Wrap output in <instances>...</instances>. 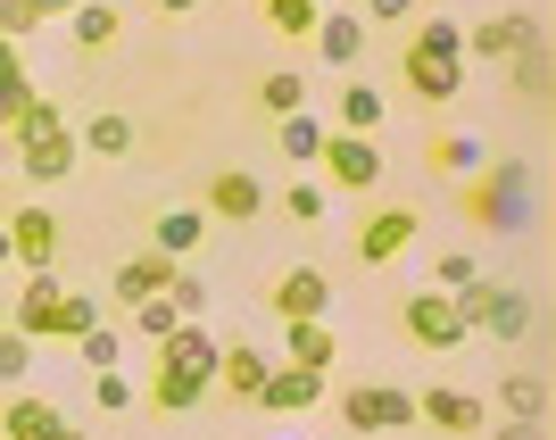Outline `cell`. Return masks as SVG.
Wrapping results in <instances>:
<instances>
[{"instance_id":"6da1fadb","label":"cell","mask_w":556,"mask_h":440,"mask_svg":"<svg viewBox=\"0 0 556 440\" xmlns=\"http://www.w3.org/2000/svg\"><path fill=\"white\" fill-rule=\"evenodd\" d=\"M465 25L457 17H416L407 25V50H399V84L416 100H432V109H448V100L465 92Z\"/></svg>"},{"instance_id":"7a4b0ae2","label":"cell","mask_w":556,"mask_h":440,"mask_svg":"<svg viewBox=\"0 0 556 440\" xmlns=\"http://www.w3.org/2000/svg\"><path fill=\"white\" fill-rule=\"evenodd\" d=\"M465 216L482 232H523L532 225V166L523 159H482V175L465 184Z\"/></svg>"},{"instance_id":"3957f363","label":"cell","mask_w":556,"mask_h":440,"mask_svg":"<svg viewBox=\"0 0 556 440\" xmlns=\"http://www.w3.org/2000/svg\"><path fill=\"white\" fill-rule=\"evenodd\" d=\"M17 166H25V184H67L75 175V159H84V150H75V125H67V109H59V100H34V116H25L17 134Z\"/></svg>"},{"instance_id":"277c9868","label":"cell","mask_w":556,"mask_h":440,"mask_svg":"<svg viewBox=\"0 0 556 440\" xmlns=\"http://www.w3.org/2000/svg\"><path fill=\"white\" fill-rule=\"evenodd\" d=\"M457 316H465V325H473V332H490V341H523V332H532L540 325V307H532V291H507V282H473V291H457Z\"/></svg>"},{"instance_id":"5b68a950","label":"cell","mask_w":556,"mask_h":440,"mask_svg":"<svg viewBox=\"0 0 556 440\" xmlns=\"http://www.w3.org/2000/svg\"><path fill=\"white\" fill-rule=\"evenodd\" d=\"M341 424L349 432H407V424H416V391H407V382H349Z\"/></svg>"},{"instance_id":"8992f818","label":"cell","mask_w":556,"mask_h":440,"mask_svg":"<svg viewBox=\"0 0 556 440\" xmlns=\"http://www.w3.org/2000/svg\"><path fill=\"white\" fill-rule=\"evenodd\" d=\"M316 166L332 175V191H382V141L366 134H325Z\"/></svg>"},{"instance_id":"52a82bcc","label":"cell","mask_w":556,"mask_h":440,"mask_svg":"<svg viewBox=\"0 0 556 440\" xmlns=\"http://www.w3.org/2000/svg\"><path fill=\"white\" fill-rule=\"evenodd\" d=\"M399 325H407V341H416V349H465V341H473V325L457 316L448 291H416V300L399 307Z\"/></svg>"},{"instance_id":"ba28073f","label":"cell","mask_w":556,"mask_h":440,"mask_svg":"<svg viewBox=\"0 0 556 440\" xmlns=\"http://www.w3.org/2000/svg\"><path fill=\"white\" fill-rule=\"evenodd\" d=\"M0 232H9V266H25V275H50V266H59V216H50L42 200H25Z\"/></svg>"},{"instance_id":"9c48e42d","label":"cell","mask_w":556,"mask_h":440,"mask_svg":"<svg viewBox=\"0 0 556 440\" xmlns=\"http://www.w3.org/2000/svg\"><path fill=\"white\" fill-rule=\"evenodd\" d=\"M257 209H266V184H257L250 166H225V175H208V191H200V216H208V225H257Z\"/></svg>"},{"instance_id":"30bf717a","label":"cell","mask_w":556,"mask_h":440,"mask_svg":"<svg viewBox=\"0 0 556 440\" xmlns=\"http://www.w3.org/2000/svg\"><path fill=\"white\" fill-rule=\"evenodd\" d=\"M540 42V25L523 17V9H498V17H482V25H465V59H523V50Z\"/></svg>"},{"instance_id":"8fae6325","label":"cell","mask_w":556,"mask_h":440,"mask_svg":"<svg viewBox=\"0 0 556 440\" xmlns=\"http://www.w3.org/2000/svg\"><path fill=\"white\" fill-rule=\"evenodd\" d=\"M416 424H432V432H482L490 407L473 391H448V382H424L416 391Z\"/></svg>"},{"instance_id":"7c38bea8","label":"cell","mask_w":556,"mask_h":440,"mask_svg":"<svg viewBox=\"0 0 556 440\" xmlns=\"http://www.w3.org/2000/svg\"><path fill=\"white\" fill-rule=\"evenodd\" d=\"M266 307H275L282 325H291V316H325V307H332V275H325V266H291V275H275Z\"/></svg>"},{"instance_id":"4fadbf2b","label":"cell","mask_w":556,"mask_h":440,"mask_svg":"<svg viewBox=\"0 0 556 440\" xmlns=\"http://www.w3.org/2000/svg\"><path fill=\"white\" fill-rule=\"evenodd\" d=\"M416 232H424V216H416V209H374L366 225H357V257H366V266H391V257L407 250Z\"/></svg>"},{"instance_id":"5bb4252c","label":"cell","mask_w":556,"mask_h":440,"mask_svg":"<svg viewBox=\"0 0 556 440\" xmlns=\"http://www.w3.org/2000/svg\"><path fill=\"white\" fill-rule=\"evenodd\" d=\"M216 357H225V349H216V332H208V325H175V332L159 341V366H175V374H200L208 391H216Z\"/></svg>"},{"instance_id":"9a60e30c","label":"cell","mask_w":556,"mask_h":440,"mask_svg":"<svg viewBox=\"0 0 556 440\" xmlns=\"http://www.w3.org/2000/svg\"><path fill=\"white\" fill-rule=\"evenodd\" d=\"M325 391H332L325 374H307V366H275V374H266V391H257V407H266V416H307V407H316Z\"/></svg>"},{"instance_id":"2e32d148","label":"cell","mask_w":556,"mask_h":440,"mask_svg":"<svg viewBox=\"0 0 556 440\" xmlns=\"http://www.w3.org/2000/svg\"><path fill=\"white\" fill-rule=\"evenodd\" d=\"M307 42H316L325 67H357V59H366V17H357V9H325Z\"/></svg>"},{"instance_id":"e0dca14e","label":"cell","mask_w":556,"mask_h":440,"mask_svg":"<svg viewBox=\"0 0 556 440\" xmlns=\"http://www.w3.org/2000/svg\"><path fill=\"white\" fill-rule=\"evenodd\" d=\"M59 300H67V282H59V275H25V291L9 300V332L42 341V332H50V316H59Z\"/></svg>"},{"instance_id":"ac0fdd59","label":"cell","mask_w":556,"mask_h":440,"mask_svg":"<svg viewBox=\"0 0 556 440\" xmlns=\"http://www.w3.org/2000/svg\"><path fill=\"white\" fill-rule=\"evenodd\" d=\"M332 357H341V341H332V325H325V316H291V325H282V366L332 374Z\"/></svg>"},{"instance_id":"d6986e66","label":"cell","mask_w":556,"mask_h":440,"mask_svg":"<svg viewBox=\"0 0 556 440\" xmlns=\"http://www.w3.org/2000/svg\"><path fill=\"white\" fill-rule=\"evenodd\" d=\"M175 266H184V257H166V250H141V257H125V266H116V307L159 300L166 282H175Z\"/></svg>"},{"instance_id":"ffe728a7","label":"cell","mask_w":556,"mask_h":440,"mask_svg":"<svg viewBox=\"0 0 556 440\" xmlns=\"http://www.w3.org/2000/svg\"><path fill=\"white\" fill-rule=\"evenodd\" d=\"M266 374H275V357H266V349H225V357H216V391L241 399V407H257Z\"/></svg>"},{"instance_id":"44dd1931","label":"cell","mask_w":556,"mask_h":440,"mask_svg":"<svg viewBox=\"0 0 556 440\" xmlns=\"http://www.w3.org/2000/svg\"><path fill=\"white\" fill-rule=\"evenodd\" d=\"M59 399H42V391H25V399H9V407H0V440H50L59 432Z\"/></svg>"},{"instance_id":"7402d4cb","label":"cell","mask_w":556,"mask_h":440,"mask_svg":"<svg viewBox=\"0 0 556 440\" xmlns=\"http://www.w3.org/2000/svg\"><path fill=\"white\" fill-rule=\"evenodd\" d=\"M67 34H75V50H92V59H100V50L125 42V17H116V0H84V9L67 17Z\"/></svg>"},{"instance_id":"603a6c76","label":"cell","mask_w":556,"mask_h":440,"mask_svg":"<svg viewBox=\"0 0 556 440\" xmlns=\"http://www.w3.org/2000/svg\"><path fill=\"white\" fill-rule=\"evenodd\" d=\"M150 241H159L166 257H184V250H200V241H208V216L191 209V200H184V209H159V216H150Z\"/></svg>"},{"instance_id":"cb8c5ba5","label":"cell","mask_w":556,"mask_h":440,"mask_svg":"<svg viewBox=\"0 0 556 440\" xmlns=\"http://www.w3.org/2000/svg\"><path fill=\"white\" fill-rule=\"evenodd\" d=\"M75 150H92V159H125V150H134V116H84V125H75Z\"/></svg>"},{"instance_id":"d4e9b609","label":"cell","mask_w":556,"mask_h":440,"mask_svg":"<svg viewBox=\"0 0 556 440\" xmlns=\"http://www.w3.org/2000/svg\"><path fill=\"white\" fill-rule=\"evenodd\" d=\"M200 399H208V382H200V374H175V366L150 374V407H159V416H191Z\"/></svg>"},{"instance_id":"484cf974","label":"cell","mask_w":556,"mask_h":440,"mask_svg":"<svg viewBox=\"0 0 556 440\" xmlns=\"http://www.w3.org/2000/svg\"><path fill=\"white\" fill-rule=\"evenodd\" d=\"M498 416L507 424H540L548 416V382H540V374H507V382H498Z\"/></svg>"},{"instance_id":"4316f807","label":"cell","mask_w":556,"mask_h":440,"mask_svg":"<svg viewBox=\"0 0 556 440\" xmlns=\"http://www.w3.org/2000/svg\"><path fill=\"white\" fill-rule=\"evenodd\" d=\"M325 134H332V125H325V116H282V125H275V141H282V159H291V166H316V150H325Z\"/></svg>"},{"instance_id":"83f0119b","label":"cell","mask_w":556,"mask_h":440,"mask_svg":"<svg viewBox=\"0 0 556 440\" xmlns=\"http://www.w3.org/2000/svg\"><path fill=\"white\" fill-rule=\"evenodd\" d=\"M341 134H382V92H374V84H349L341 92Z\"/></svg>"},{"instance_id":"f1b7e54d","label":"cell","mask_w":556,"mask_h":440,"mask_svg":"<svg viewBox=\"0 0 556 440\" xmlns=\"http://www.w3.org/2000/svg\"><path fill=\"white\" fill-rule=\"evenodd\" d=\"M34 100H42V84H34V75H0V134H17L25 116H34Z\"/></svg>"},{"instance_id":"f546056e","label":"cell","mask_w":556,"mask_h":440,"mask_svg":"<svg viewBox=\"0 0 556 440\" xmlns=\"http://www.w3.org/2000/svg\"><path fill=\"white\" fill-rule=\"evenodd\" d=\"M100 325V300H84V291H67V300H59V316H50V332L42 341H84V332Z\"/></svg>"},{"instance_id":"4dcf8cb0","label":"cell","mask_w":556,"mask_h":440,"mask_svg":"<svg viewBox=\"0 0 556 440\" xmlns=\"http://www.w3.org/2000/svg\"><path fill=\"white\" fill-rule=\"evenodd\" d=\"M257 109H266V116H300V109H307V84H300L291 67H275L266 84H257Z\"/></svg>"},{"instance_id":"1f68e13d","label":"cell","mask_w":556,"mask_h":440,"mask_svg":"<svg viewBox=\"0 0 556 440\" xmlns=\"http://www.w3.org/2000/svg\"><path fill=\"white\" fill-rule=\"evenodd\" d=\"M316 17H325V0H266V25H275V34H291V42H307V34H316Z\"/></svg>"},{"instance_id":"d6a6232c","label":"cell","mask_w":556,"mask_h":440,"mask_svg":"<svg viewBox=\"0 0 556 440\" xmlns=\"http://www.w3.org/2000/svg\"><path fill=\"white\" fill-rule=\"evenodd\" d=\"M75 357H84V366H92V374H116V357H125V332H116L109 316H100V325L84 332V341H75Z\"/></svg>"},{"instance_id":"836d02e7","label":"cell","mask_w":556,"mask_h":440,"mask_svg":"<svg viewBox=\"0 0 556 440\" xmlns=\"http://www.w3.org/2000/svg\"><path fill=\"white\" fill-rule=\"evenodd\" d=\"M432 166H441V175H482V141L473 134H441L432 141Z\"/></svg>"},{"instance_id":"e575fe53","label":"cell","mask_w":556,"mask_h":440,"mask_svg":"<svg viewBox=\"0 0 556 440\" xmlns=\"http://www.w3.org/2000/svg\"><path fill=\"white\" fill-rule=\"evenodd\" d=\"M473 282H482L473 250H441V257H432V291H448V300H457V291H473Z\"/></svg>"},{"instance_id":"d590c367","label":"cell","mask_w":556,"mask_h":440,"mask_svg":"<svg viewBox=\"0 0 556 440\" xmlns=\"http://www.w3.org/2000/svg\"><path fill=\"white\" fill-rule=\"evenodd\" d=\"M357 17L366 34H399V25H416V0H357Z\"/></svg>"},{"instance_id":"8d00e7d4","label":"cell","mask_w":556,"mask_h":440,"mask_svg":"<svg viewBox=\"0 0 556 440\" xmlns=\"http://www.w3.org/2000/svg\"><path fill=\"white\" fill-rule=\"evenodd\" d=\"M134 382H125V366H116V374H92V407H100V416H125V407H134Z\"/></svg>"},{"instance_id":"74e56055","label":"cell","mask_w":556,"mask_h":440,"mask_svg":"<svg viewBox=\"0 0 556 440\" xmlns=\"http://www.w3.org/2000/svg\"><path fill=\"white\" fill-rule=\"evenodd\" d=\"M166 300H175V316H184V325H200V307H208V282L175 266V282H166Z\"/></svg>"},{"instance_id":"f35d334b","label":"cell","mask_w":556,"mask_h":440,"mask_svg":"<svg viewBox=\"0 0 556 440\" xmlns=\"http://www.w3.org/2000/svg\"><path fill=\"white\" fill-rule=\"evenodd\" d=\"M175 325H184V316H175V300H166V291H159V300H141V307H134V332H150V341H166Z\"/></svg>"},{"instance_id":"ab89813d","label":"cell","mask_w":556,"mask_h":440,"mask_svg":"<svg viewBox=\"0 0 556 440\" xmlns=\"http://www.w3.org/2000/svg\"><path fill=\"white\" fill-rule=\"evenodd\" d=\"M34 374V341L25 332H0V382H25Z\"/></svg>"},{"instance_id":"60d3db41","label":"cell","mask_w":556,"mask_h":440,"mask_svg":"<svg viewBox=\"0 0 556 440\" xmlns=\"http://www.w3.org/2000/svg\"><path fill=\"white\" fill-rule=\"evenodd\" d=\"M282 209L300 216V225H325V191H316V184H291V191H282Z\"/></svg>"},{"instance_id":"b9f144b4","label":"cell","mask_w":556,"mask_h":440,"mask_svg":"<svg viewBox=\"0 0 556 440\" xmlns=\"http://www.w3.org/2000/svg\"><path fill=\"white\" fill-rule=\"evenodd\" d=\"M34 9H25V0H0V42H25V34H34Z\"/></svg>"},{"instance_id":"7bdbcfd3","label":"cell","mask_w":556,"mask_h":440,"mask_svg":"<svg viewBox=\"0 0 556 440\" xmlns=\"http://www.w3.org/2000/svg\"><path fill=\"white\" fill-rule=\"evenodd\" d=\"M515 67H523V92H532V100H540V92H548V50H540V42H532V50H523V59H515Z\"/></svg>"},{"instance_id":"ee69618b","label":"cell","mask_w":556,"mask_h":440,"mask_svg":"<svg viewBox=\"0 0 556 440\" xmlns=\"http://www.w3.org/2000/svg\"><path fill=\"white\" fill-rule=\"evenodd\" d=\"M25 9H34V17H75L84 0H25Z\"/></svg>"},{"instance_id":"f6af8a7d","label":"cell","mask_w":556,"mask_h":440,"mask_svg":"<svg viewBox=\"0 0 556 440\" xmlns=\"http://www.w3.org/2000/svg\"><path fill=\"white\" fill-rule=\"evenodd\" d=\"M498 440H540V424H498Z\"/></svg>"},{"instance_id":"bcb514c9","label":"cell","mask_w":556,"mask_h":440,"mask_svg":"<svg viewBox=\"0 0 556 440\" xmlns=\"http://www.w3.org/2000/svg\"><path fill=\"white\" fill-rule=\"evenodd\" d=\"M25 67V59H17V42H0V75H17Z\"/></svg>"},{"instance_id":"7dc6e473","label":"cell","mask_w":556,"mask_h":440,"mask_svg":"<svg viewBox=\"0 0 556 440\" xmlns=\"http://www.w3.org/2000/svg\"><path fill=\"white\" fill-rule=\"evenodd\" d=\"M159 9H166V17H191V9H200V0H159Z\"/></svg>"},{"instance_id":"c3c4849f","label":"cell","mask_w":556,"mask_h":440,"mask_svg":"<svg viewBox=\"0 0 556 440\" xmlns=\"http://www.w3.org/2000/svg\"><path fill=\"white\" fill-rule=\"evenodd\" d=\"M50 440H84V432H75V424H59V432H50Z\"/></svg>"},{"instance_id":"681fc988","label":"cell","mask_w":556,"mask_h":440,"mask_svg":"<svg viewBox=\"0 0 556 440\" xmlns=\"http://www.w3.org/2000/svg\"><path fill=\"white\" fill-rule=\"evenodd\" d=\"M0 266H9V232H0Z\"/></svg>"},{"instance_id":"f907efd6","label":"cell","mask_w":556,"mask_h":440,"mask_svg":"<svg viewBox=\"0 0 556 440\" xmlns=\"http://www.w3.org/2000/svg\"><path fill=\"white\" fill-rule=\"evenodd\" d=\"M0 332H9V300H0Z\"/></svg>"},{"instance_id":"816d5d0a","label":"cell","mask_w":556,"mask_h":440,"mask_svg":"<svg viewBox=\"0 0 556 440\" xmlns=\"http://www.w3.org/2000/svg\"><path fill=\"white\" fill-rule=\"evenodd\" d=\"M316 440H332V432H316Z\"/></svg>"},{"instance_id":"f5cc1de1","label":"cell","mask_w":556,"mask_h":440,"mask_svg":"<svg viewBox=\"0 0 556 440\" xmlns=\"http://www.w3.org/2000/svg\"><path fill=\"white\" fill-rule=\"evenodd\" d=\"M341 9H349V0H341Z\"/></svg>"}]
</instances>
